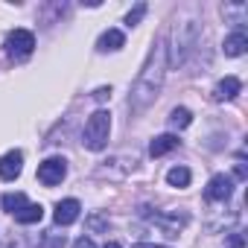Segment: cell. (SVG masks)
Here are the masks:
<instances>
[{
  "label": "cell",
  "mask_w": 248,
  "mask_h": 248,
  "mask_svg": "<svg viewBox=\"0 0 248 248\" xmlns=\"http://www.w3.org/2000/svg\"><path fill=\"white\" fill-rule=\"evenodd\" d=\"M167 70H170V64H167V38L161 35V38H155V44H152V50H149V56H146L138 79H135V88L129 93V111H132V117L143 114L161 96Z\"/></svg>",
  "instance_id": "1"
},
{
  "label": "cell",
  "mask_w": 248,
  "mask_h": 248,
  "mask_svg": "<svg viewBox=\"0 0 248 248\" xmlns=\"http://www.w3.org/2000/svg\"><path fill=\"white\" fill-rule=\"evenodd\" d=\"M199 38H202V27L196 18H181L175 27H172V41L167 47V64L170 67H184L187 59L193 56V50L199 47Z\"/></svg>",
  "instance_id": "2"
},
{
  "label": "cell",
  "mask_w": 248,
  "mask_h": 248,
  "mask_svg": "<svg viewBox=\"0 0 248 248\" xmlns=\"http://www.w3.org/2000/svg\"><path fill=\"white\" fill-rule=\"evenodd\" d=\"M108 135H111V114H108L105 108H99V111H93V114L88 117V123H85L82 143H85V149H91V152H102V149L108 146Z\"/></svg>",
  "instance_id": "3"
},
{
  "label": "cell",
  "mask_w": 248,
  "mask_h": 248,
  "mask_svg": "<svg viewBox=\"0 0 248 248\" xmlns=\"http://www.w3.org/2000/svg\"><path fill=\"white\" fill-rule=\"evenodd\" d=\"M6 56L12 59V62H24V59H30L32 56V50H35V35L30 32V30H12L9 35H6Z\"/></svg>",
  "instance_id": "4"
},
{
  "label": "cell",
  "mask_w": 248,
  "mask_h": 248,
  "mask_svg": "<svg viewBox=\"0 0 248 248\" xmlns=\"http://www.w3.org/2000/svg\"><path fill=\"white\" fill-rule=\"evenodd\" d=\"M64 175H67V161H64V158H47V161L38 164V181H41L44 187L62 184Z\"/></svg>",
  "instance_id": "5"
},
{
  "label": "cell",
  "mask_w": 248,
  "mask_h": 248,
  "mask_svg": "<svg viewBox=\"0 0 248 248\" xmlns=\"http://www.w3.org/2000/svg\"><path fill=\"white\" fill-rule=\"evenodd\" d=\"M143 216H146L152 225H158L167 236H178V231L187 225V213H149V210L143 207Z\"/></svg>",
  "instance_id": "6"
},
{
  "label": "cell",
  "mask_w": 248,
  "mask_h": 248,
  "mask_svg": "<svg viewBox=\"0 0 248 248\" xmlns=\"http://www.w3.org/2000/svg\"><path fill=\"white\" fill-rule=\"evenodd\" d=\"M231 196H233V178L225 175V172H216L207 181V187H204V199L207 202H228Z\"/></svg>",
  "instance_id": "7"
},
{
  "label": "cell",
  "mask_w": 248,
  "mask_h": 248,
  "mask_svg": "<svg viewBox=\"0 0 248 248\" xmlns=\"http://www.w3.org/2000/svg\"><path fill=\"white\" fill-rule=\"evenodd\" d=\"M24 172V152L9 149L6 155H0V181H15Z\"/></svg>",
  "instance_id": "8"
},
{
  "label": "cell",
  "mask_w": 248,
  "mask_h": 248,
  "mask_svg": "<svg viewBox=\"0 0 248 248\" xmlns=\"http://www.w3.org/2000/svg\"><path fill=\"white\" fill-rule=\"evenodd\" d=\"M79 213H82V204L76 199H62L56 204V210H53V219H56V225L64 228V225H73L79 219Z\"/></svg>",
  "instance_id": "9"
},
{
  "label": "cell",
  "mask_w": 248,
  "mask_h": 248,
  "mask_svg": "<svg viewBox=\"0 0 248 248\" xmlns=\"http://www.w3.org/2000/svg\"><path fill=\"white\" fill-rule=\"evenodd\" d=\"M222 50H225V56H228V59H239V56L248 50V35H245V30L239 27V30H233L231 35H225Z\"/></svg>",
  "instance_id": "10"
},
{
  "label": "cell",
  "mask_w": 248,
  "mask_h": 248,
  "mask_svg": "<svg viewBox=\"0 0 248 248\" xmlns=\"http://www.w3.org/2000/svg\"><path fill=\"white\" fill-rule=\"evenodd\" d=\"M239 91H242V82H239L236 76H225V79L216 82V88H213V99H216V102H228V99H233Z\"/></svg>",
  "instance_id": "11"
},
{
  "label": "cell",
  "mask_w": 248,
  "mask_h": 248,
  "mask_svg": "<svg viewBox=\"0 0 248 248\" xmlns=\"http://www.w3.org/2000/svg\"><path fill=\"white\" fill-rule=\"evenodd\" d=\"M120 47H126V35H123L120 30H105L96 41V50L99 53H117Z\"/></svg>",
  "instance_id": "12"
},
{
  "label": "cell",
  "mask_w": 248,
  "mask_h": 248,
  "mask_svg": "<svg viewBox=\"0 0 248 248\" xmlns=\"http://www.w3.org/2000/svg\"><path fill=\"white\" fill-rule=\"evenodd\" d=\"M178 143H181V140H178L175 135H158V138H152V143H149V155H152V158H161V155L172 152Z\"/></svg>",
  "instance_id": "13"
},
{
  "label": "cell",
  "mask_w": 248,
  "mask_h": 248,
  "mask_svg": "<svg viewBox=\"0 0 248 248\" xmlns=\"http://www.w3.org/2000/svg\"><path fill=\"white\" fill-rule=\"evenodd\" d=\"M41 219H44V207L35 204V202H27V204L15 213V222H18V225H35V222H41Z\"/></svg>",
  "instance_id": "14"
},
{
  "label": "cell",
  "mask_w": 248,
  "mask_h": 248,
  "mask_svg": "<svg viewBox=\"0 0 248 248\" xmlns=\"http://www.w3.org/2000/svg\"><path fill=\"white\" fill-rule=\"evenodd\" d=\"M222 18L239 30V27L245 24V18H248V6H245V3H225V6H222Z\"/></svg>",
  "instance_id": "15"
},
{
  "label": "cell",
  "mask_w": 248,
  "mask_h": 248,
  "mask_svg": "<svg viewBox=\"0 0 248 248\" xmlns=\"http://www.w3.org/2000/svg\"><path fill=\"white\" fill-rule=\"evenodd\" d=\"M190 178H193V172H190L187 167H172V170L167 172V184H170V187H178V190L190 187Z\"/></svg>",
  "instance_id": "16"
},
{
  "label": "cell",
  "mask_w": 248,
  "mask_h": 248,
  "mask_svg": "<svg viewBox=\"0 0 248 248\" xmlns=\"http://www.w3.org/2000/svg\"><path fill=\"white\" fill-rule=\"evenodd\" d=\"M190 123H193V114H190V108H172L170 111V126L172 129H187L190 126Z\"/></svg>",
  "instance_id": "17"
},
{
  "label": "cell",
  "mask_w": 248,
  "mask_h": 248,
  "mask_svg": "<svg viewBox=\"0 0 248 248\" xmlns=\"http://www.w3.org/2000/svg\"><path fill=\"white\" fill-rule=\"evenodd\" d=\"M64 245H67V236L59 231H44L38 239V248H64Z\"/></svg>",
  "instance_id": "18"
},
{
  "label": "cell",
  "mask_w": 248,
  "mask_h": 248,
  "mask_svg": "<svg viewBox=\"0 0 248 248\" xmlns=\"http://www.w3.org/2000/svg\"><path fill=\"white\" fill-rule=\"evenodd\" d=\"M27 202H30V199H27L24 193H6L3 199H0V204H3V210H9L12 216H15V213H18V210H21V207H24Z\"/></svg>",
  "instance_id": "19"
},
{
  "label": "cell",
  "mask_w": 248,
  "mask_h": 248,
  "mask_svg": "<svg viewBox=\"0 0 248 248\" xmlns=\"http://www.w3.org/2000/svg\"><path fill=\"white\" fill-rule=\"evenodd\" d=\"M143 15H146V3H138V6H135L129 15H126V27H129V30H132V27H138Z\"/></svg>",
  "instance_id": "20"
},
{
  "label": "cell",
  "mask_w": 248,
  "mask_h": 248,
  "mask_svg": "<svg viewBox=\"0 0 248 248\" xmlns=\"http://www.w3.org/2000/svg\"><path fill=\"white\" fill-rule=\"evenodd\" d=\"M242 245H245V236H242L239 231L228 233V242H225V248H242Z\"/></svg>",
  "instance_id": "21"
},
{
  "label": "cell",
  "mask_w": 248,
  "mask_h": 248,
  "mask_svg": "<svg viewBox=\"0 0 248 248\" xmlns=\"http://www.w3.org/2000/svg\"><path fill=\"white\" fill-rule=\"evenodd\" d=\"M73 248H96V245H93V239H91V236H79V239L73 242Z\"/></svg>",
  "instance_id": "22"
},
{
  "label": "cell",
  "mask_w": 248,
  "mask_h": 248,
  "mask_svg": "<svg viewBox=\"0 0 248 248\" xmlns=\"http://www.w3.org/2000/svg\"><path fill=\"white\" fill-rule=\"evenodd\" d=\"M245 175H248V172H245V161L239 158V161H236V178H245Z\"/></svg>",
  "instance_id": "23"
},
{
  "label": "cell",
  "mask_w": 248,
  "mask_h": 248,
  "mask_svg": "<svg viewBox=\"0 0 248 248\" xmlns=\"http://www.w3.org/2000/svg\"><path fill=\"white\" fill-rule=\"evenodd\" d=\"M93 96H96V99H105V96H111V88H99Z\"/></svg>",
  "instance_id": "24"
},
{
  "label": "cell",
  "mask_w": 248,
  "mask_h": 248,
  "mask_svg": "<svg viewBox=\"0 0 248 248\" xmlns=\"http://www.w3.org/2000/svg\"><path fill=\"white\" fill-rule=\"evenodd\" d=\"M135 248H170V245H155V242H138Z\"/></svg>",
  "instance_id": "25"
},
{
  "label": "cell",
  "mask_w": 248,
  "mask_h": 248,
  "mask_svg": "<svg viewBox=\"0 0 248 248\" xmlns=\"http://www.w3.org/2000/svg\"><path fill=\"white\" fill-rule=\"evenodd\" d=\"M102 248H123V245H120V242H105Z\"/></svg>",
  "instance_id": "26"
}]
</instances>
